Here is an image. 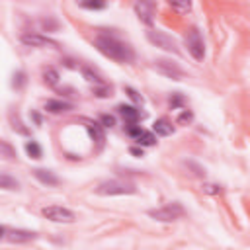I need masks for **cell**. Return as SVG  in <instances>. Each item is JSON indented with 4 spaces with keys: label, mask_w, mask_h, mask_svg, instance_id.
I'll list each match as a JSON object with an SVG mask.
<instances>
[{
    "label": "cell",
    "mask_w": 250,
    "mask_h": 250,
    "mask_svg": "<svg viewBox=\"0 0 250 250\" xmlns=\"http://www.w3.org/2000/svg\"><path fill=\"white\" fill-rule=\"evenodd\" d=\"M94 45L104 57H107L115 62H131L133 61L131 47L127 43H123L121 39L109 35V33H98L96 39H94Z\"/></svg>",
    "instance_id": "6da1fadb"
},
{
    "label": "cell",
    "mask_w": 250,
    "mask_h": 250,
    "mask_svg": "<svg viewBox=\"0 0 250 250\" xmlns=\"http://www.w3.org/2000/svg\"><path fill=\"white\" fill-rule=\"evenodd\" d=\"M137 189L133 184H127V182H121V180H107V182H102L98 188H96V193L98 195H133Z\"/></svg>",
    "instance_id": "7a4b0ae2"
},
{
    "label": "cell",
    "mask_w": 250,
    "mask_h": 250,
    "mask_svg": "<svg viewBox=\"0 0 250 250\" xmlns=\"http://www.w3.org/2000/svg\"><path fill=\"white\" fill-rule=\"evenodd\" d=\"M182 215H184V207H182L178 201L166 203V205H162V207H158V209H150V211H148V217H152V219H156V221H162V223L176 221V219H180Z\"/></svg>",
    "instance_id": "3957f363"
},
{
    "label": "cell",
    "mask_w": 250,
    "mask_h": 250,
    "mask_svg": "<svg viewBox=\"0 0 250 250\" xmlns=\"http://www.w3.org/2000/svg\"><path fill=\"white\" fill-rule=\"evenodd\" d=\"M186 47H188V53L195 59V61H203L205 57V43H203V37L201 33L191 27L188 33H186Z\"/></svg>",
    "instance_id": "277c9868"
},
{
    "label": "cell",
    "mask_w": 250,
    "mask_h": 250,
    "mask_svg": "<svg viewBox=\"0 0 250 250\" xmlns=\"http://www.w3.org/2000/svg\"><path fill=\"white\" fill-rule=\"evenodd\" d=\"M41 215L53 223H74L76 215L68 209V207H62V205H49V207H43L41 209Z\"/></svg>",
    "instance_id": "5b68a950"
},
{
    "label": "cell",
    "mask_w": 250,
    "mask_h": 250,
    "mask_svg": "<svg viewBox=\"0 0 250 250\" xmlns=\"http://www.w3.org/2000/svg\"><path fill=\"white\" fill-rule=\"evenodd\" d=\"M146 39L154 45V47H158V49H164V51H168V53H178V47H176V41L170 37V35H166V33H162V31H158V29H148L146 31Z\"/></svg>",
    "instance_id": "8992f818"
},
{
    "label": "cell",
    "mask_w": 250,
    "mask_h": 250,
    "mask_svg": "<svg viewBox=\"0 0 250 250\" xmlns=\"http://www.w3.org/2000/svg\"><path fill=\"white\" fill-rule=\"evenodd\" d=\"M156 68H158L160 74H164V76H168V78H172V80H180V78L184 76V70H182L176 62H172V61L158 59V61H156Z\"/></svg>",
    "instance_id": "52a82bcc"
},
{
    "label": "cell",
    "mask_w": 250,
    "mask_h": 250,
    "mask_svg": "<svg viewBox=\"0 0 250 250\" xmlns=\"http://www.w3.org/2000/svg\"><path fill=\"white\" fill-rule=\"evenodd\" d=\"M20 39H21V43L27 45V47H47V45L57 47L55 41H51L49 37H45V35H41V33H31V31H27V33H21Z\"/></svg>",
    "instance_id": "ba28073f"
},
{
    "label": "cell",
    "mask_w": 250,
    "mask_h": 250,
    "mask_svg": "<svg viewBox=\"0 0 250 250\" xmlns=\"http://www.w3.org/2000/svg\"><path fill=\"white\" fill-rule=\"evenodd\" d=\"M133 10H135V14L139 16V20L143 21V23H146V25H152V21H154V6L150 4V2H137L135 6H133Z\"/></svg>",
    "instance_id": "9c48e42d"
},
{
    "label": "cell",
    "mask_w": 250,
    "mask_h": 250,
    "mask_svg": "<svg viewBox=\"0 0 250 250\" xmlns=\"http://www.w3.org/2000/svg\"><path fill=\"white\" fill-rule=\"evenodd\" d=\"M117 113L125 119V123L127 125H137L139 123V119H141V111L137 109V107H133V105H117Z\"/></svg>",
    "instance_id": "30bf717a"
},
{
    "label": "cell",
    "mask_w": 250,
    "mask_h": 250,
    "mask_svg": "<svg viewBox=\"0 0 250 250\" xmlns=\"http://www.w3.org/2000/svg\"><path fill=\"white\" fill-rule=\"evenodd\" d=\"M33 176H35L43 186H57V184H59V178L55 176V172L45 170V168H35V170H33Z\"/></svg>",
    "instance_id": "8fae6325"
},
{
    "label": "cell",
    "mask_w": 250,
    "mask_h": 250,
    "mask_svg": "<svg viewBox=\"0 0 250 250\" xmlns=\"http://www.w3.org/2000/svg\"><path fill=\"white\" fill-rule=\"evenodd\" d=\"M152 133H154L156 137H158V135H160V137H168V135L174 133V125H172L168 119H164V117H162V119H156V121L152 123Z\"/></svg>",
    "instance_id": "7c38bea8"
},
{
    "label": "cell",
    "mask_w": 250,
    "mask_h": 250,
    "mask_svg": "<svg viewBox=\"0 0 250 250\" xmlns=\"http://www.w3.org/2000/svg\"><path fill=\"white\" fill-rule=\"evenodd\" d=\"M37 234L31 232V230H10L8 232V240L10 242H29L33 240Z\"/></svg>",
    "instance_id": "4fadbf2b"
},
{
    "label": "cell",
    "mask_w": 250,
    "mask_h": 250,
    "mask_svg": "<svg viewBox=\"0 0 250 250\" xmlns=\"http://www.w3.org/2000/svg\"><path fill=\"white\" fill-rule=\"evenodd\" d=\"M45 109H47V111H51V113H61V111L70 109V104L61 102V100H49V102L45 104Z\"/></svg>",
    "instance_id": "5bb4252c"
},
{
    "label": "cell",
    "mask_w": 250,
    "mask_h": 250,
    "mask_svg": "<svg viewBox=\"0 0 250 250\" xmlns=\"http://www.w3.org/2000/svg\"><path fill=\"white\" fill-rule=\"evenodd\" d=\"M137 141V145H141V146H152V145H156V135L152 133V131H141V135L135 139Z\"/></svg>",
    "instance_id": "9a60e30c"
},
{
    "label": "cell",
    "mask_w": 250,
    "mask_h": 250,
    "mask_svg": "<svg viewBox=\"0 0 250 250\" xmlns=\"http://www.w3.org/2000/svg\"><path fill=\"white\" fill-rule=\"evenodd\" d=\"M86 129H88V133H90L92 139H96L98 143H104V131H102V125L100 123L86 121Z\"/></svg>",
    "instance_id": "2e32d148"
},
{
    "label": "cell",
    "mask_w": 250,
    "mask_h": 250,
    "mask_svg": "<svg viewBox=\"0 0 250 250\" xmlns=\"http://www.w3.org/2000/svg\"><path fill=\"white\" fill-rule=\"evenodd\" d=\"M25 152H27L29 158H41V154H43L39 143H35V141H27L25 143Z\"/></svg>",
    "instance_id": "e0dca14e"
},
{
    "label": "cell",
    "mask_w": 250,
    "mask_h": 250,
    "mask_svg": "<svg viewBox=\"0 0 250 250\" xmlns=\"http://www.w3.org/2000/svg\"><path fill=\"white\" fill-rule=\"evenodd\" d=\"M43 80H45V84H49V86H55L57 82H59V72L55 70V68H45L43 70Z\"/></svg>",
    "instance_id": "ac0fdd59"
},
{
    "label": "cell",
    "mask_w": 250,
    "mask_h": 250,
    "mask_svg": "<svg viewBox=\"0 0 250 250\" xmlns=\"http://www.w3.org/2000/svg\"><path fill=\"white\" fill-rule=\"evenodd\" d=\"M0 156H4V158H8V160L16 158V150H14V146H12L10 143H6V141H0Z\"/></svg>",
    "instance_id": "d6986e66"
},
{
    "label": "cell",
    "mask_w": 250,
    "mask_h": 250,
    "mask_svg": "<svg viewBox=\"0 0 250 250\" xmlns=\"http://www.w3.org/2000/svg\"><path fill=\"white\" fill-rule=\"evenodd\" d=\"M0 188H6V189H16L18 188V182L6 174H0Z\"/></svg>",
    "instance_id": "ffe728a7"
},
{
    "label": "cell",
    "mask_w": 250,
    "mask_h": 250,
    "mask_svg": "<svg viewBox=\"0 0 250 250\" xmlns=\"http://www.w3.org/2000/svg\"><path fill=\"white\" fill-rule=\"evenodd\" d=\"M80 8H84V10H104L105 4L104 2H82Z\"/></svg>",
    "instance_id": "44dd1931"
},
{
    "label": "cell",
    "mask_w": 250,
    "mask_h": 250,
    "mask_svg": "<svg viewBox=\"0 0 250 250\" xmlns=\"http://www.w3.org/2000/svg\"><path fill=\"white\" fill-rule=\"evenodd\" d=\"M10 121L14 123V131H18V133H21V135H25V133H27V129H25V127H21L23 123H21L20 119H16V117H14V113H10Z\"/></svg>",
    "instance_id": "7402d4cb"
},
{
    "label": "cell",
    "mask_w": 250,
    "mask_h": 250,
    "mask_svg": "<svg viewBox=\"0 0 250 250\" xmlns=\"http://www.w3.org/2000/svg\"><path fill=\"white\" fill-rule=\"evenodd\" d=\"M12 84H14L16 88H21V86L25 84V72H21V70H20V72H16V74H14V82H12Z\"/></svg>",
    "instance_id": "603a6c76"
},
{
    "label": "cell",
    "mask_w": 250,
    "mask_h": 250,
    "mask_svg": "<svg viewBox=\"0 0 250 250\" xmlns=\"http://www.w3.org/2000/svg\"><path fill=\"white\" fill-rule=\"evenodd\" d=\"M178 123H189L191 121V111H188V109H182V113L178 115V119H176Z\"/></svg>",
    "instance_id": "cb8c5ba5"
},
{
    "label": "cell",
    "mask_w": 250,
    "mask_h": 250,
    "mask_svg": "<svg viewBox=\"0 0 250 250\" xmlns=\"http://www.w3.org/2000/svg\"><path fill=\"white\" fill-rule=\"evenodd\" d=\"M141 131H143L141 125H129V127H127V135L133 137V139H137V137L141 135Z\"/></svg>",
    "instance_id": "d4e9b609"
},
{
    "label": "cell",
    "mask_w": 250,
    "mask_h": 250,
    "mask_svg": "<svg viewBox=\"0 0 250 250\" xmlns=\"http://www.w3.org/2000/svg\"><path fill=\"white\" fill-rule=\"evenodd\" d=\"M170 8L176 10V12H189L191 10V4H176V2H172Z\"/></svg>",
    "instance_id": "484cf974"
},
{
    "label": "cell",
    "mask_w": 250,
    "mask_h": 250,
    "mask_svg": "<svg viewBox=\"0 0 250 250\" xmlns=\"http://www.w3.org/2000/svg\"><path fill=\"white\" fill-rule=\"evenodd\" d=\"M102 123H104L102 127H113V125H115V117L105 113V115H102Z\"/></svg>",
    "instance_id": "4316f807"
},
{
    "label": "cell",
    "mask_w": 250,
    "mask_h": 250,
    "mask_svg": "<svg viewBox=\"0 0 250 250\" xmlns=\"http://www.w3.org/2000/svg\"><path fill=\"white\" fill-rule=\"evenodd\" d=\"M125 92H127V96H129L131 100H135L137 104H143V98H141V96H139V94H137L133 88H125Z\"/></svg>",
    "instance_id": "83f0119b"
},
{
    "label": "cell",
    "mask_w": 250,
    "mask_h": 250,
    "mask_svg": "<svg viewBox=\"0 0 250 250\" xmlns=\"http://www.w3.org/2000/svg\"><path fill=\"white\" fill-rule=\"evenodd\" d=\"M207 193H221V186H215V184H209V186H205L203 188Z\"/></svg>",
    "instance_id": "f1b7e54d"
},
{
    "label": "cell",
    "mask_w": 250,
    "mask_h": 250,
    "mask_svg": "<svg viewBox=\"0 0 250 250\" xmlns=\"http://www.w3.org/2000/svg\"><path fill=\"white\" fill-rule=\"evenodd\" d=\"M4 234H6V229L0 225V238H4Z\"/></svg>",
    "instance_id": "f546056e"
},
{
    "label": "cell",
    "mask_w": 250,
    "mask_h": 250,
    "mask_svg": "<svg viewBox=\"0 0 250 250\" xmlns=\"http://www.w3.org/2000/svg\"><path fill=\"white\" fill-rule=\"evenodd\" d=\"M131 152L133 154H143V150H139V148H131Z\"/></svg>",
    "instance_id": "4dcf8cb0"
}]
</instances>
